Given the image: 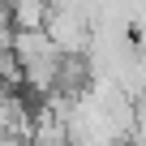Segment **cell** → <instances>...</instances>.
Listing matches in <instances>:
<instances>
[{
  "label": "cell",
  "mask_w": 146,
  "mask_h": 146,
  "mask_svg": "<svg viewBox=\"0 0 146 146\" xmlns=\"http://www.w3.org/2000/svg\"><path fill=\"white\" fill-rule=\"evenodd\" d=\"M13 30H39L47 22V0H5Z\"/></svg>",
  "instance_id": "6da1fadb"
},
{
  "label": "cell",
  "mask_w": 146,
  "mask_h": 146,
  "mask_svg": "<svg viewBox=\"0 0 146 146\" xmlns=\"http://www.w3.org/2000/svg\"><path fill=\"white\" fill-rule=\"evenodd\" d=\"M5 99H9V90H5V86H0V108H5Z\"/></svg>",
  "instance_id": "7a4b0ae2"
}]
</instances>
